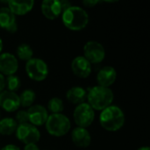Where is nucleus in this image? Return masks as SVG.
Listing matches in <instances>:
<instances>
[{
    "mask_svg": "<svg viewBox=\"0 0 150 150\" xmlns=\"http://www.w3.org/2000/svg\"><path fill=\"white\" fill-rule=\"evenodd\" d=\"M60 3H61V7H62V12H63L64 11H66L67 9H69V8L71 6V4H70L69 1H67V0H61Z\"/></svg>",
    "mask_w": 150,
    "mask_h": 150,
    "instance_id": "393cba45",
    "label": "nucleus"
},
{
    "mask_svg": "<svg viewBox=\"0 0 150 150\" xmlns=\"http://www.w3.org/2000/svg\"><path fill=\"white\" fill-rule=\"evenodd\" d=\"M83 53L84 58H86L91 64L101 62L105 56L104 46L96 40L88 41L83 47Z\"/></svg>",
    "mask_w": 150,
    "mask_h": 150,
    "instance_id": "6e6552de",
    "label": "nucleus"
},
{
    "mask_svg": "<svg viewBox=\"0 0 150 150\" xmlns=\"http://www.w3.org/2000/svg\"><path fill=\"white\" fill-rule=\"evenodd\" d=\"M62 22L69 30L80 31L89 23V16L84 9L79 6H70L62 12Z\"/></svg>",
    "mask_w": 150,
    "mask_h": 150,
    "instance_id": "f03ea898",
    "label": "nucleus"
},
{
    "mask_svg": "<svg viewBox=\"0 0 150 150\" xmlns=\"http://www.w3.org/2000/svg\"><path fill=\"white\" fill-rule=\"evenodd\" d=\"M5 87V79L4 76L0 73V93L4 91V89Z\"/></svg>",
    "mask_w": 150,
    "mask_h": 150,
    "instance_id": "bb28decb",
    "label": "nucleus"
},
{
    "mask_svg": "<svg viewBox=\"0 0 150 150\" xmlns=\"http://www.w3.org/2000/svg\"><path fill=\"white\" fill-rule=\"evenodd\" d=\"M2 49H3V41H2V40H1V38H0V53H1V51H2Z\"/></svg>",
    "mask_w": 150,
    "mask_h": 150,
    "instance_id": "7c9ffc66",
    "label": "nucleus"
},
{
    "mask_svg": "<svg viewBox=\"0 0 150 150\" xmlns=\"http://www.w3.org/2000/svg\"><path fill=\"white\" fill-rule=\"evenodd\" d=\"M137 150H150L149 147H142V148H140L139 149Z\"/></svg>",
    "mask_w": 150,
    "mask_h": 150,
    "instance_id": "c756f323",
    "label": "nucleus"
},
{
    "mask_svg": "<svg viewBox=\"0 0 150 150\" xmlns=\"http://www.w3.org/2000/svg\"><path fill=\"white\" fill-rule=\"evenodd\" d=\"M113 92L110 88L99 85L92 87L87 94L88 104L93 110L98 111H103L110 106L113 101Z\"/></svg>",
    "mask_w": 150,
    "mask_h": 150,
    "instance_id": "7ed1b4c3",
    "label": "nucleus"
},
{
    "mask_svg": "<svg viewBox=\"0 0 150 150\" xmlns=\"http://www.w3.org/2000/svg\"><path fill=\"white\" fill-rule=\"evenodd\" d=\"M17 55L22 61L28 62L29 60H31L33 58V51L28 44L23 43V44H20L17 47Z\"/></svg>",
    "mask_w": 150,
    "mask_h": 150,
    "instance_id": "aec40b11",
    "label": "nucleus"
},
{
    "mask_svg": "<svg viewBox=\"0 0 150 150\" xmlns=\"http://www.w3.org/2000/svg\"><path fill=\"white\" fill-rule=\"evenodd\" d=\"M1 150H20L19 149V148L18 147H17V146H15V145H13V144H8V145H6V146H4L3 149Z\"/></svg>",
    "mask_w": 150,
    "mask_h": 150,
    "instance_id": "cd10ccee",
    "label": "nucleus"
},
{
    "mask_svg": "<svg viewBox=\"0 0 150 150\" xmlns=\"http://www.w3.org/2000/svg\"><path fill=\"white\" fill-rule=\"evenodd\" d=\"M74 120L79 127L86 128L90 127L95 118V112L88 103L78 105L73 113Z\"/></svg>",
    "mask_w": 150,
    "mask_h": 150,
    "instance_id": "423d86ee",
    "label": "nucleus"
},
{
    "mask_svg": "<svg viewBox=\"0 0 150 150\" xmlns=\"http://www.w3.org/2000/svg\"><path fill=\"white\" fill-rule=\"evenodd\" d=\"M0 27L11 33L17 31L15 15L10 11L8 7L0 8Z\"/></svg>",
    "mask_w": 150,
    "mask_h": 150,
    "instance_id": "2eb2a0df",
    "label": "nucleus"
},
{
    "mask_svg": "<svg viewBox=\"0 0 150 150\" xmlns=\"http://www.w3.org/2000/svg\"><path fill=\"white\" fill-rule=\"evenodd\" d=\"M19 97V102H20V105L24 106V107H29L31 106L34 100H35V93L32 90H25L24 91Z\"/></svg>",
    "mask_w": 150,
    "mask_h": 150,
    "instance_id": "412c9836",
    "label": "nucleus"
},
{
    "mask_svg": "<svg viewBox=\"0 0 150 150\" xmlns=\"http://www.w3.org/2000/svg\"><path fill=\"white\" fill-rule=\"evenodd\" d=\"M27 115L28 121L31 122L30 124H32L34 127L44 125L48 118L47 109L41 105L31 106L27 111Z\"/></svg>",
    "mask_w": 150,
    "mask_h": 150,
    "instance_id": "1a4fd4ad",
    "label": "nucleus"
},
{
    "mask_svg": "<svg viewBox=\"0 0 150 150\" xmlns=\"http://www.w3.org/2000/svg\"><path fill=\"white\" fill-rule=\"evenodd\" d=\"M46 129L50 135L61 137L69 133L71 127L70 120L62 113H55L48 116L46 121Z\"/></svg>",
    "mask_w": 150,
    "mask_h": 150,
    "instance_id": "20e7f679",
    "label": "nucleus"
},
{
    "mask_svg": "<svg viewBox=\"0 0 150 150\" xmlns=\"http://www.w3.org/2000/svg\"><path fill=\"white\" fill-rule=\"evenodd\" d=\"M19 105V97L17 93L9 91H4L0 93V107L4 111L9 112H15Z\"/></svg>",
    "mask_w": 150,
    "mask_h": 150,
    "instance_id": "9d476101",
    "label": "nucleus"
},
{
    "mask_svg": "<svg viewBox=\"0 0 150 150\" xmlns=\"http://www.w3.org/2000/svg\"><path fill=\"white\" fill-rule=\"evenodd\" d=\"M42 14L48 19H55L62 13L61 3L58 0H44L41 3Z\"/></svg>",
    "mask_w": 150,
    "mask_h": 150,
    "instance_id": "4468645a",
    "label": "nucleus"
},
{
    "mask_svg": "<svg viewBox=\"0 0 150 150\" xmlns=\"http://www.w3.org/2000/svg\"><path fill=\"white\" fill-rule=\"evenodd\" d=\"M98 3H100V1H98V0H86V1L83 2V4L85 6H88V7H93Z\"/></svg>",
    "mask_w": 150,
    "mask_h": 150,
    "instance_id": "a878e982",
    "label": "nucleus"
},
{
    "mask_svg": "<svg viewBox=\"0 0 150 150\" xmlns=\"http://www.w3.org/2000/svg\"><path fill=\"white\" fill-rule=\"evenodd\" d=\"M71 69L76 76L86 78L91 73V64L84 56H76L71 62Z\"/></svg>",
    "mask_w": 150,
    "mask_h": 150,
    "instance_id": "f8f14e48",
    "label": "nucleus"
},
{
    "mask_svg": "<svg viewBox=\"0 0 150 150\" xmlns=\"http://www.w3.org/2000/svg\"><path fill=\"white\" fill-rule=\"evenodd\" d=\"M24 150H40L39 147L36 144H28L25 145V147L24 148Z\"/></svg>",
    "mask_w": 150,
    "mask_h": 150,
    "instance_id": "c85d7f7f",
    "label": "nucleus"
},
{
    "mask_svg": "<svg viewBox=\"0 0 150 150\" xmlns=\"http://www.w3.org/2000/svg\"><path fill=\"white\" fill-rule=\"evenodd\" d=\"M68 100L75 105H80L84 103L85 99L87 98V92L86 91L79 86H75L70 88L66 94Z\"/></svg>",
    "mask_w": 150,
    "mask_h": 150,
    "instance_id": "a211bd4d",
    "label": "nucleus"
},
{
    "mask_svg": "<svg viewBox=\"0 0 150 150\" xmlns=\"http://www.w3.org/2000/svg\"><path fill=\"white\" fill-rule=\"evenodd\" d=\"M8 8L10 11L14 14V15H25L27 12H29L33 5H34V1L33 0H26V1H15V0H11L8 1Z\"/></svg>",
    "mask_w": 150,
    "mask_h": 150,
    "instance_id": "f3484780",
    "label": "nucleus"
},
{
    "mask_svg": "<svg viewBox=\"0 0 150 150\" xmlns=\"http://www.w3.org/2000/svg\"><path fill=\"white\" fill-rule=\"evenodd\" d=\"M5 84H6V86H7L9 91L14 92V91H18V90L19 89L21 83H20L19 78H18L17 76L12 75V76H9L6 78V80H5Z\"/></svg>",
    "mask_w": 150,
    "mask_h": 150,
    "instance_id": "5701e85b",
    "label": "nucleus"
},
{
    "mask_svg": "<svg viewBox=\"0 0 150 150\" xmlns=\"http://www.w3.org/2000/svg\"><path fill=\"white\" fill-rule=\"evenodd\" d=\"M47 107L49 109V111L51 112H53L52 114H55V113H61L63 109V102L61 98H51L48 103H47Z\"/></svg>",
    "mask_w": 150,
    "mask_h": 150,
    "instance_id": "4be33fe9",
    "label": "nucleus"
},
{
    "mask_svg": "<svg viewBox=\"0 0 150 150\" xmlns=\"http://www.w3.org/2000/svg\"><path fill=\"white\" fill-rule=\"evenodd\" d=\"M73 143L79 148H87L90 146L91 137L89 131L83 127H76L73 129L71 134Z\"/></svg>",
    "mask_w": 150,
    "mask_h": 150,
    "instance_id": "dca6fc26",
    "label": "nucleus"
},
{
    "mask_svg": "<svg viewBox=\"0 0 150 150\" xmlns=\"http://www.w3.org/2000/svg\"><path fill=\"white\" fill-rule=\"evenodd\" d=\"M117 72L116 69L112 66L103 67L98 73L97 80L99 86L109 88L116 80Z\"/></svg>",
    "mask_w": 150,
    "mask_h": 150,
    "instance_id": "ddd939ff",
    "label": "nucleus"
},
{
    "mask_svg": "<svg viewBox=\"0 0 150 150\" xmlns=\"http://www.w3.org/2000/svg\"><path fill=\"white\" fill-rule=\"evenodd\" d=\"M17 138L25 145L36 144L40 139V134L38 128L30 123L18 125L16 130Z\"/></svg>",
    "mask_w": 150,
    "mask_h": 150,
    "instance_id": "0eeeda50",
    "label": "nucleus"
},
{
    "mask_svg": "<svg viewBox=\"0 0 150 150\" xmlns=\"http://www.w3.org/2000/svg\"><path fill=\"white\" fill-rule=\"evenodd\" d=\"M16 122L17 124H25V123H28V115H27V112L25 111H19L17 112L16 114Z\"/></svg>",
    "mask_w": 150,
    "mask_h": 150,
    "instance_id": "b1692460",
    "label": "nucleus"
},
{
    "mask_svg": "<svg viewBox=\"0 0 150 150\" xmlns=\"http://www.w3.org/2000/svg\"><path fill=\"white\" fill-rule=\"evenodd\" d=\"M99 122L103 128L110 132L120 130L125 123V114L117 105H110L104 109L99 116Z\"/></svg>",
    "mask_w": 150,
    "mask_h": 150,
    "instance_id": "f257e3e1",
    "label": "nucleus"
},
{
    "mask_svg": "<svg viewBox=\"0 0 150 150\" xmlns=\"http://www.w3.org/2000/svg\"><path fill=\"white\" fill-rule=\"evenodd\" d=\"M18 68V62L15 55L10 53L0 54V72L9 76L14 75Z\"/></svg>",
    "mask_w": 150,
    "mask_h": 150,
    "instance_id": "9b49d317",
    "label": "nucleus"
},
{
    "mask_svg": "<svg viewBox=\"0 0 150 150\" xmlns=\"http://www.w3.org/2000/svg\"><path fill=\"white\" fill-rule=\"evenodd\" d=\"M18 124L12 118H4L0 120V134L3 135H11L16 132Z\"/></svg>",
    "mask_w": 150,
    "mask_h": 150,
    "instance_id": "6ab92c4d",
    "label": "nucleus"
},
{
    "mask_svg": "<svg viewBox=\"0 0 150 150\" xmlns=\"http://www.w3.org/2000/svg\"><path fill=\"white\" fill-rule=\"evenodd\" d=\"M25 70L28 76L34 81H43L48 75L47 63L39 58H32L25 64Z\"/></svg>",
    "mask_w": 150,
    "mask_h": 150,
    "instance_id": "39448f33",
    "label": "nucleus"
}]
</instances>
